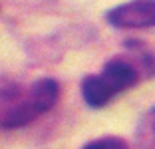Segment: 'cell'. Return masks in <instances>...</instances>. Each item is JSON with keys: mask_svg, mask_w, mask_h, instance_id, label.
<instances>
[{"mask_svg": "<svg viewBox=\"0 0 155 149\" xmlns=\"http://www.w3.org/2000/svg\"><path fill=\"white\" fill-rule=\"evenodd\" d=\"M143 127H145L147 133H149L151 143H155V109H151V111L147 113L145 121H143Z\"/></svg>", "mask_w": 155, "mask_h": 149, "instance_id": "obj_5", "label": "cell"}, {"mask_svg": "<svg viewBox=\"0 0 155 149\" xmlns=\"http://www.w3.org/2000/svg\"><path fill=\"white\" fill-rule=\"evenodd\" d=\"M155 74V56L137 52L133 58L115 56L104 64L101 72L82 80V98L90 108H104L119 94L133 88L143 76Z\"/></svg>", "mask_w": 155, "mask_h": 149, "instance_id": "obj_1", "label": "cell"}, {"mask_svg": "<svg viewBox=\"0 0 155 149\" xmlns=\"http://www.w3.org/2000/svg\"><path fill=\"white\" fill-rule=\"evenodd\" d=\"M60 98V84L54 78H40L28 88H10L2 94L0 123L6 129L24 127L50 111Z\"/></svg>", "mask_w": 155, "mask_h": 149, "instance_id": "obj_2", "label": "cell"}, {"mask_svg": "<svg viewBox=\"0 0 155 149\" xmlns=\"http://www.w3.org/2000/svg\"><path fill=\"white\" fill-rule=\"evenodd\" d=\"M107 24L119 30H141L155 26V0H129L105 14Z\"/></svg>", "mask_w": 155, "mask_h": 149, "instance_id": "obj_3", "label": "cell"}, {"mask_svg": "<svg viewBox=\"0 0 155 149\" xmlns=\"http://www.w3.org/2000/svg\"><path fill=\"white\" fill-rule=\"evenodd\" d=\"M82 149H129L127 143L119 137H100L90 143H86Z\"/></svg>", "mask_w": 155, "mask_h": 149, "instance_id": "obj_4", "label": "cell"}]
</instances>
